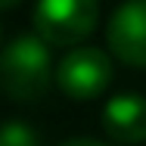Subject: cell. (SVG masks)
<instances>
[{
	"mask_svg": "<svg viewBox=\"0 0 146 146\" xmlns=\"http://www.w3.org/2000/svg\"><path fill=\"white\" fill-rule=\"evenodd\" d=\"M53 59L50 44L37 34H22L0 50V90L16 103H34L53 84Z\"/></svg>",
	"mask_w": 146,
	"mask_h": 146,
	"instance_id": "cell-1",
	"label": "cell"
},
{
	"mask_svg": "<svg viewBox=\"0 0 146 146\" xmlns=\"http://www.w3.org/2000/svg\"><path fill=\"white\" fill-rule=\"evenodd\" d=\"M34 31L50 47H78L93 34L100 19L96 0H37L34 6Z\"/></svg>",
	"mask_w": 146,
	"mask_h": 146,
	"instance_id": "cell-2",
	"label": "cell"
},
{
	"mask_svg": "<svg viewBox=\"0 0 146 146\" xmlns=\"http://www.w3.org/2000/svg\"><path fill=\"white\" fill-rule=\"evenodd\" d=\"M59 146H106V143L90 140V137H75V140H65V143H59Z\"/></svg>",
	"mask_w": 146,
	"mask_h": 146,
	"instance_id": "cell-7",
	"label": "cell"
},
{
	"mask_svg": "<svg viewBox=\"0 0 146 146\" xmlns=\"http://www.w3.org/2000/svg\"><path fill=\"white\" fill-rule=\"evenodd\" d=\"M103 131L115 143H143L146 140V100L140 93H118L103 109Z\"/></svg>",
	"mask_w": 146,
	"mask_h": 146,
	"instance_id": "cell-5",
	"label": "cell"
},
{
	"mask_svg": "<svg viewBox=\"0 0 146 146\" xmlns=\"http://www.w3.org/2000/svg\"><path fill=\"white\" fill-rule=\"evenodd\" d=\"M0 146H40V134L28 121H6L0 124Z\"/></svg>",
	"mask_w": 146,
	"mask_h": 146,
	"instance_id": "cell-6",
	"label": "cell"
},
{
	"mask_svg": "<svg viewBox=\"0 0 146 146\" xmlns=\"http://www.w3.org/2000/svg\"><path fill=\"white\" fill-rule=\"evenodd\" d=\"M56 84L68 100H96L112 84V59L100 47H75L59 59Z\"/></svg>",
	"mask_w": 146,
	"mask_h": 146,
	"instance_id": "cell-3",
	"label": "cell"
},
{
	"mask_svg": "<svg viewBox=\"0 0 146 146\" xmlns=\"http://www.w3.org/2000/svg\"><path fill=\"white\" fill-rule=\"evenodd\" d=\"M106 40L115 59L146 68V0H127L118 6L109 19Z\"/></svg>",
	"mask_w": 146,
	"mask_h": 146,
	"instance_id": "cell-4",
	"label": "cell"
},
{
	"mask_svg": "<svg viewBox=\"0 0 146 146\" xmlns=\"http://www.w3.org/2000/svg\"><path fill=\"white\" fill-rule=\"evenodd\" d=\"M22 0H0V9H13V6H19Z\"/></svg>",
	"mask_w": 146,
	"mask_h": 146,
	"instance_id": "cell-8",
	"label": "cell"
}]
</instances>
